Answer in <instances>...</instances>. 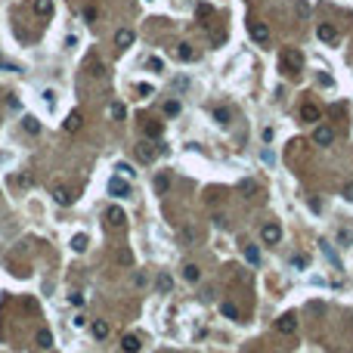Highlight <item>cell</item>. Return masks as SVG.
Returning a JSON list of instances; mask_svg holds the SVG:
<instances>
[{"instance_id": "1f68e13d", "label": "cell", "mask_w": 353, "mask_h": 353, "mask_svg": "<svg viewBox=\"0 0 353 353\" xmlns=\"http://www.w3.org/2000/svg\"><path fill=\"white\" fill-rule=\"evenodd\" d=\"M294 10H298L300 19H307V16H310V3H307V0H298V6H294Z\"/></svg>"}, {"instance_id": "ab89813d", "label": "cell", "mask_w": 353, "mask_h": 353, "mask_svg": "<svg viewBox=\"0 0 353 353\" xmlns=\"http://www.w3.org/2000/svg\"><path fill=\"white\" fill-rule=\"evenodd\" d=\"M71 304H74V307H81V304H84V294H81V291H74V294H71Z\"/></svg>"}, {"instance_id": "e575fe53", "label": "cell", "mask_w": 353, "mask_h": 353, "mask_svg": "<svg viewBox=\"0 0 353 353\" xmlns=\"http://www.w3.org/2000/svg\"><path fill=\"white\" fill-rule=\"evenodd\" d=\"M223 316H229V319H239V310H235L232 304H223Z\"/></svg>"}, {"instance_id": "9a60e30c", "label": "cell", "mask_w": 353, "mask_h": 353, "mask_svg": "<svg viewBox=\"0 0 353 353\" xmlns=\"http://www.w3.org/2000/svg\"><path fill=\"white\" fill-rule=\"evenodd\" d=\"M316 37L325 40V44H335V40H338V31H335L332 25H319V28H316Z\"/></svg>"}, {"instance_id": "8d00e7d4", "label": "cell", "mask_w": 353, "mask_h": 353, "mask_svg": "<svg viewBox=\"0 0 353 353\" xmlns=\"http://www.w3.org/2000/svg\"><path fill=\"white\" fill-rule=\"evenodd\" d=\"M341 195L347 198V201H353V183H344V189H341Z\"/></svg>"}, {"instance_id": "ffe728a7", "label": "cell", "mask_w": 353, "mask_h": 353, "mask_svg": "<svg viewBox=\"0 0 353 353\" xmlns=\"http://www.w3.org/2000/svg\"><path fill=\"white\" fill-rule=\"evenodd\" d=\"M35 13L40 19H50V16H53V3H50V0H35Z\"/></svg>"}, {"instance_id": "7c38bea8", "label": "cell", "mask_w": 353, "mask_h": 353, "mask_svg": "<svg viewBox=\"0 0 353 353\" xmlns=\"http://www.w3.org/2000/svg\"><path fill=\"white\" fill-rule=\"evenodd\" d=\"M130 44H133V31H130V28H118V31H115V47L127 50Z\"/></svg>"}, {"instance_id": "277c9868", "label": "cell", "mask_w": 353, "mask_h": 353, "mask_svg": "<svg viewBox=\"0 0 353 353\" xmlns=\"http://www.w3.org/2000/svg\"><path fill=\"white\" fill-rule=\"evenodd\" d=\"M310 137H313L316 146H322V149H325V146H332V142H335V130L329 127V124H316Z\"/></svg>"}, {"instance_id": "f35d334b", "label": "cell", "mask_w": 353, "mask_h": 353, "mask_svg": "<svg viewBox=\"0 0 353 353\" xmlns=\"http://www.w3.org/2000/svg\"><path fill=\"white\" fill-rule=\"evenodd\" d=\"M112 115H115V118H124V106L115 103V106H112Z\"/></svg>"}, {"instance_id": "8992f818", "label": "cell", "mask_w": 353, "mask_h": 353, "mask_svg": "<svg viewBox=\"0 0 353 353\" xmlns=\"http://www.w3.org/2000/svg\"><path fill=\"white\" fill-rule=\"evenodd\" d=\"M248 31H251V37L257 40V44H270V28H266V22H248Z\"/></svg>"}, {"instance_id": "44dd1931", "label": "cell", "mask_w": 353, "mask_h": 353, "mask_svg": "<svg viewBox=\"0 0 353 353\" xmlns=\"http://www.w3.org/2000/svg\"><path fill=\"white\" fill-rule=\"evenodd\" d=\"M155 288L161 291V294H167V291L174 288V279H171V276H167V273H158V279H155Z\"/></svg>"}, {"instance_id": "ac0fdd59", "label": "cell", "mask_w": 353, "mask_h": 353, "mask_svg": "<svg viewBox=\"0 0 353 353\" xmlns=\"http://www.w3.org/2000/svg\"><path fill=\"white\" fill-rule=\"evenodd\" d=\"M69 133H78L81 130V112H69V118H65V124H62Z\"/></svg>"}, {"instance_id": "f546056e", "label": "cell", "mask_w": 353, "mask_h": 353, "mask_svg": "<svg viewBox=\"0 0 353 353\" xmlns=\"http://www.w3.org/2000/svg\"><path fill=\"white\" fill-rule=\"evenodd\" d=\"M164 115H167V118L180 115V103H176V99H167V103H164Z\"/></svg>"}, {"instance_id": "7a4b0ae2", "label": "cell", "mask_w": 353, "mask_h": 353, "mask_svg": "<svg viewBox=\"0 0 353 353\" xmlns=\"http://www.w3.org/2000/svg\"><path fill=\"white\" fill-rule=\"evenodd\" d=\"M133 155H137L140 164H152L158 158V146H155V142H149V140H140L137 146H133Z\"/></svg>"}, {"instance_id": "7402d4cb", "label": "cell", "mask_w": 353, "mask_h": 353, "mask_svg": "<svg viewBox=\"0 0 353 353\" xmlns=\"http://www.w3.org/2000/svg\"><path fill=\"white\" fill-rule=\"evenodd\" d=\"M35 341H37V347H40V350H50V347H53V335H50V329H40Z\"/></svg>"}, {"instance_id": "d590c367", "label": "cell", "mask_w": 353, "mask_h": 353, "mask_svg": "<svg viewBox=\"0 0 353 353\" xmlns=\"http://www.w3.org/2000/svg\"><path fill=\"white\" fill-rule=\"evenodd\" d=\"M137 93H142V96H152V84H137Z\"/></svg>"}, {"instance_id": "60d3db41", "label": "cell", "mask_w": 353, "mask_h": 353, "mask_svg": "<svg viewBox=\"0 0 353 353\" xmlns=\"http://www.w3.org/2000/svg\"><path fill=\"white\" fill-rule=\"evenodd\" d=\"M44 99H47V106L53 108V103H56V93H53V90H47V93H44Z\"/></svg>"}, {"instance_id": "4fadbf2b", "label": "cell", "mask_w": 353, "mask_h": 353, "mask_svg": "<svg viewBox=\"0 0 353 353\" xmlns=\"http://www.w3.org/2000/svg\"><path fill=\"white\" fill-rule=\"evenodd\" d=\"M53 201H56V205H62V208H69L71 201H74V195H71L65 186H56V189H53Z\"/></svg>"}, {"instance_id": "603a6c76", "label": "cell", "mask_w": 353, "mask_h": 353, "mask_svg": "<svg viewBox=\"0 0 353 353\" xmlns=\"http://www.w3.org/2000/svg\"><path fill=\"white\" fill-rule=\"evenodd\" d=\"M22 127H25V133H40V121L35 115H25L22 118Z\"/></svg>"}, {"instance_id": "30bf717a", "label": "cell", "mask_w": 353, "mask_h": 353, "mask_svg": "<svg viewBox=\"0 0 353 353\" xmlns=\"http://www.w3.org/2000/svg\"><path fill=\"white\" fill-rule=\"evenodd\" d=\"M235 189H239L242 198H254L257 192H260V186H257L254 180H248V176H245V180H239V186H235Z\"/></svg>"}, {"instance_id": "cb8c5ba5", "label": "cell", "mask_w": 353, "mask_h": 353, "mask_svg": "<svg viewBox=\"0 0 353 353\" xmlns=\"http://www.w3.org/2000/svg\"><path fill=\"white\" fill-rule=\"evenodd\" d=\"M87 245H90V239H87V232H78L71 239V248L78 251V254H84V251H87Z\"/></svg>"}, {"instance_id": "3957f363", "label": "cell", "mask_w": 353, "mask_h": 353, "mask_svg": "<svg viewBox=\"0 0 353 353\" xmlns=\"http://www.w3.org/2000/svg\"><path fill=\"white\" fill-rule=\"evenodd\" d=\"M260 242H264V245H279V242H282V226L276 220L264 223V226H260Z\"/></svg>"}, {"instance_id": "2e32d148", "label": "cell", "mask_w": 353, "mask_h": 353, "mask_svg": "<svg viewBox=\"0 0 353 353\" xmlns=\"http://www.w3.org/2000/svg\"><path fill=\"white\" fill-rule=\"evenodd\" d=\"M121 350H124V353H140V350H142V341L137 338V335H127V338L121 341Z\"/></svg>"}, {"instance_id": "4dcf8cb0", "label": "cell", "mask_w": 353, "mask_h": 353, "mask_svg": "<svg viewBox=\"0 0 353 353\" xmlns=\"http://www.w3.org/2000/svg\"><path fill=\"white\" fill-rule=\"evenodd\" d=\"M115 171H118V174H121V176H127V180H130V176H133V174H137V171H133V167H130L127 161H118V164H115Z\"/></svg>"}, {"instance_id": "5bb4252c", "label": "cell", "mask_w": 353, "mask_h": 353, "mask_svg": "<svg viewBox=\"0 0 353 353\" xmlns=\"http://www.w3.org/2000/svg\"><path fill=\"white\" fill-rule=\"evenodd\" d=\"M180 276H183L186 282H198V279H201V270H198V264H183V266H180Z\"/></svg>"}, {"instance_id": "484cf974", "label": "cell", "mask_w": 353, "mask_h": 353, "mask_svg": "<svg viewBox=\"0 0 353 353\" xmlns=\"http://www.w3.org/2000/svg\"><path fill=\"white\" fill-rule=\"evenodd\" d=\"M176 59H183V62H192V59H195V50H192L189 44H180V47H176Z\"/></svg>"}, {"instance_id": "ee69618b", "label": "cell", "mask_w": 353, "mask_h": 353, "mask_svg": "<svg viewBox=\"0 0 353 353\" xmlns=\"http://www.w3.org/2000/svg\"><path fill=\"white\" fill-rule=\"evenodd\" d=\"M3 161H6V155H3V152H0V164H3Z\"/></svg>"}, {"instance_id": "7bdbcfd3", "label": "cell", "mask_w": 353, "mask_h": 353, "mask_svg": "<svg viewBox=\"0 0 353 353\" xmlns=\"http://www.w3.org/2000/svg\"><path fill=\"white\" fill-rule=\"evenodd\" d=\"M260 158H264V164H273V152H270V149H264V155H260Z\"/></svg>"}, {"instance_id": "f1b7e54d", "label": "cell", "mask_w": 353, "mask_h": 353, "mask_svg": "<svg viewBox=\"0 0 353 353\" xmlns=\"http://www.w3.org/2000/svg\"><path fill=\"white\" fill-rule=\"evenodd\" d=\"M245 260H248V264H260V251H257V245H245Z\"/></svg>"}, {"instance_id": "5b68a950", "label": "cell", "mask_w": 353, "mask_h": 353, "mask_svg": "<svg viewBox=\"0 0 353 353\" xmlns=\"http://www.w3.org/2000/svg\"><path fill=\"white\" fill-rule=\"evenodd\" d=\"M108 192H112L115 198H127L130 195V183H127V176H112V180H108Z\"/></svg>"}, {"instance_id": "6da1fadb", "label": "cell", "mask_w": 353, "mask_h": 353, "mask_svg": "<svg viewBox=\"0 0 353 353\" xmlns=\"http://www.w3.org/2000/svg\"><path fill=\"white\" fill-rule=\"evenodd\" d=\"M279 62H282V69L291 71V74L304 71V53H300V50H294V47H285V50H282Z\"/></svg>"}, {"instance_id": "8fae6325", "label": "cell", "mask_w": 353, "mask_h": 353, "mask_svg": "<svg viewBox=\"0 0 353 353\" xmlns=\"http://www.w3.org/2000/svg\"><path fill=\"white\" fill-rule=\"evenodd\" d=\"M90 332H93V338H99V341H106L108 335H112V325H108L106 319H93V325H90Z\"/></svg>"}, {"instance_id": "836d02e7", "label": "cell", "mask_w": 353, "mask_h": 353, "mask_svg": "<svg viewBox=\"0 0 353 353\" xmlns=\"http://www.w3.org/2000/svg\"><path fill=\"white\" fill-rule=\"evenodd\" d=\"M149 69H152V71H164V62L158 56H152V59H149Z\"/></svg>"}, {"instance_id": "52a82bcc", "label": "cell", "mask_w": 353, "mask_h": 353, "mask_svg": "<svg viewBox=\"0 0 353 353\" xmlns=\"http://www.w3.org/2000/svg\"><path fill=\"white\" fill-rule=\"evenodd\" d=\"M276 332H282V335L298 332V319H294V313H282L279 319H276Z\"/></svg>"}, {"instance_id": "d6986e66", "label": "cell", "mask_w": 353, "mask_h": 353, "mask_svg": "<svg viewBox=\"0 0 353 353\" xmlns=\"http://www.w3.org/2000/svg\"><path fill=\"white\" fill-rule=\"evenodd\" d=\"M167 189H171V174L164 171V174H158V176H155V192H158V195H164Z\"/></svg>"}, {"instance_id": "9c48e42d", "label": "cell", "mask_w": 353, "mask_h": 353, "mask_svg": "<svg viewBox=\"0 0 353 353\" xmlns=\"http://www.w3.org/2000/svg\"><path fill=\"white\" fill-rule=\"evenodd\" d=\"M106 220H108V226H124V220H127V214H124V208L112 205V208L106 211Z\"/></svg>"}, {"instance_id": "d6a6232c", "label": "cell", "mask_w": 353, "mask_h": 353, "mask_svg": "<svg viewBox=\"0 0 353 353\" xmlns=\"http://www.w3.org/2000/svg\"><path fill=\"white\" fill-rule=\"evenodd\" d=\"M96 16H99L96 6H84V19H87V22H96Z\"/></svg>"}, {"instance_id": "d4e9b609", "label": "cell", "mask_w": 353, "mask_h": 353, "mask_svg": "<svg viewBox=\"0 0 353 353\" xmlns=\"http://www.w3.org/2000/svg\"><path fill=\"white\" fill-rule=\"evenodd\" d=\"M115 260L121 266H133V254H130V248H118L115 251Z\"/></svg>"}, {"instance_id": "ba28073f", "label": "cell", "mask_w": 353, "mask_h": 353, "mask_svg": "<svg viewBox=\"0 0 353 353\" xmlns=\"http://www.w3.org/2000/svg\"><path fill=\"white\" fill-rule=\"evenodd\" d=\"M319 118H322V108H319L316 103H304V106H300V121L319 124Z\"/></svg>"}, {"instance_id": "e0dca14e", "label": "cell", "mask_w": 353, "mask_h": 353, "mask_svg": "<svg viewBox=\"0 0 353 353\" xmlns=\"http://www.w3.org/2000/svg\"><path fill=\"white\" fill-rule=\"evenodd\" d=\"M211 118H214V121H217V124H220V127H226V124H229V121H232V115H229V108H223V106H217V108H214V112H211Z\"/></svg>"}, {"instance_id": "74e56055", "label": "cell", "mask_w": 353, "mask_h": 353, "mask_svg": "<svg viewBox=\"0 0 353 353\" xmlns=\"http://www.w3.org/2000/svg\"><path fill=\"white\" fill-rule=\"evenodd\" d=\"M316 81H319V84H322V87H332V84H335V81L329 78V74H322V71H319V74H316Z\"/></svg>"}, {"instance_id": "f6af8a7d", "label": "cell", "mask_w": 353, "mask_h": 353, "mask_svg": "<svg viewBox=\"0 0 353 353\" xmlns=\"http://www.w3.org/2000/svg\"><path fill=\"white\" fill-rule=\"evenodd\" d=\"M146 3H152V0H146Z\"/></svg>"}, {"instance_id": "4316f807", "label": "cell", "mask_w": 353, "mask_h": 353, "mask_svg": "<svg viewBox=\"0 0 353 353\" xmlns=\"http://www.w3.org/2000/svg\"><path fill=\"white\" fill-rule=\"evenodd\" d=\"M183 242H186V245H195V242H198V229H195V226H183Z\"/></svg>"}, {"instance_id": "b9f144b4", "label": "cell", "mask_w": 353, "mask_h": 353, "mask_svg": "<svg viewBox=\"0 0 353 353\" xmlns=\"http://www.w3.org/2000/svg\"><path fill=\"white\" fill-rule=\"evenodd\" d=\"M310 211H316V214L322 211V205H319V198H310Z\"/></svg>"}, {"instance_id": "83f0119b", "label": "cell", "mask_w": 353, "mask_h": 353, "mask_svg": "<svg viewBox=\"0 0 353 353\" xmlns=\"http://www.w3.org/2000/svg\"><path fill=\"white\" fill-rule=\"evenodd\" d=\"M164 124L161 121H146V137H161Z\"/></svg>"}]
</instances>
